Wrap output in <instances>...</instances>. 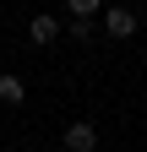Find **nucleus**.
<instances>
[{"instance_id":"nucleus-3","label":"nucleus","mask_w":147,"mask_h":152,"mask_svg":"<svg viewBox=\"0 0 147 152\" xmlns=\"http://www.w3.org/2000/svg\"><path fill=\"white\" fill-rule=\"evenodd\" d=\"M27 38H33V44H54V38H60V22H54V16H33V22H27Z\"/></svg>"},{"instance_id":"nucleus-4","label":"nucleus","mask_w":147,"mask_h":152,"mask_svg":"<svg viewBox=\"0 0 147 152\" xmlns=\"http://www.w3.org/2000/svg\"><path fill=\"white\" fill-rule=\"evenodd\" d=\"M22 92H27V87L16 82V76H0V103H11V109H16V103H22Z\"/></svg>"},{"instance_id":"nucleus-6","label":"nucleus","mask_w":147,"mask_h":152,"mask_svg":"<svg viewBox=\"0 0 147 152\" xmlns=\"http://www.w3.org/2000/svg\"><path fill=\"white\" fill-rule=\"evenodd\" d=\"M71 38H93V16H76L71 22Z\"/></svg>"},{"instance_id":"nucleus-1","label":"nucleus","mask_w":147,"mask_h":152,"mask_svg":"<svg viewBox=\"0 0 147 152\" xmlns=\"http://www.w3.org/2000/svg\"><path fill=\"white\" fill-rule=\"evenodd\" d=\"M93 147H98V130L87 125V120L65 125V152H93Z\"/></svg>"},{"instance_id":"nucleus-2","label":"nucleus","mask_w":147,"mask_h":152,"mask_svg":"<svg viewBox=\"0 0 147 152\" xmlns=\"http://www.w3.org/2000/svg\"><path fill=\"white\" fill-rule=\"evenodd\" d=\"M104 33H109V38H131V33H136V16L125 11V6H109V16H104Z\"/></svg>"},{"instance_id":"nucleus-5","label":"nucleus","mask_w":147,"mask_h":152,"mask_svg":"<svg viewBox=\"0 0 147 152\" xmlns=\"http://www.w3.org/2000/svg\"><path fill=\"white\" fill-rule=\"evenodd\" d=\"M65 6H71V11H76V16H93V11L104 6V0H65Z\"/></svg>"}]
</instances>
